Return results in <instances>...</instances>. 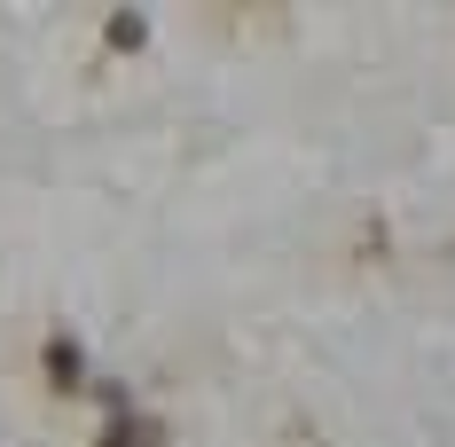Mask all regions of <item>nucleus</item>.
<instances>
[{
  "label": "nucleus",
  "instance_id": "nucleus-3",
  "mask_svg": "<svg viewBox=\"0 0 455 447\" xmlns=\"http://www.w3.org/2000/svg\"><path fill=\"white\" fill-rule=\"evenodd\" d=\"M149 40V24H141L134 8H118V16H110V47H141Z\"/></svg>",
  "mask_w": 455,
  "mask_h": 447
},
{
  "label": "nucleus",
  "instance_id": "nucleus-2",
  "mask_svg": "<svg viewBox=\"0 0 455 447\" xmlns=\"http://www.w3.org/2000/svg\"><path fill=\"white\" fill-rule=\"evenodd\" d=\"M47 377H55V385H79V377H87V361H79L71 338H55V346H47Z\"/></svg>",
  "mask_w": 455,
  "mask_h": 447
},
{
  "label": "nucleus",
  "instance_id": "nucleus-1",
  "mask_svg": "<svg viewBox=\"0 0 455 447\" xmlns=\"http://www.w3.org/2000/svg\"><path fill=\"white\" fill-rule=\"evenodd\" d=\"M102 401H110V424H102V447H165V432H157V424H149V416H141V408L126 401L118 385H102Z\"/></svg>",
  "mask_w": 455,
  "mask_h": 447
}]
</instances>
